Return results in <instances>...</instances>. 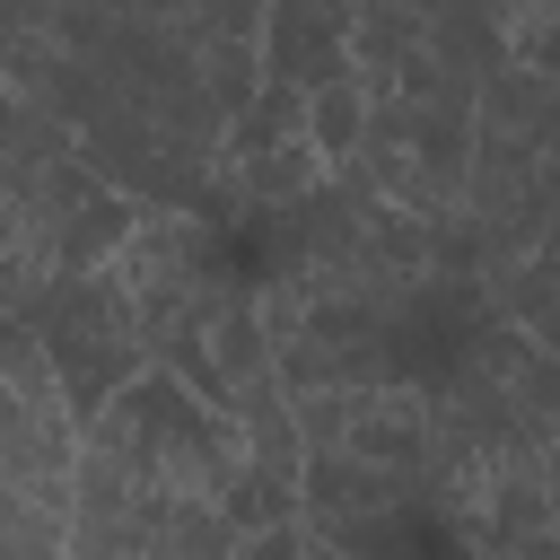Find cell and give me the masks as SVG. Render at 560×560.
Returning a JSON list of instances; mask_svg holds the SVG:
<instances>
[{
  "label": "cell",
  "instance_id": "cell-1",
  "mask_svg": "<svg viewBox=\"0 0 560 560\" xmlns=\"http://www.w3.org/2000/svg\"><path fill=\"white\" fill-rule=\"evenodd\" d=\"M262 79V0H0V88L140 210H201Z\"/></svg>",
  "mask_w": 560,
  "mask_h": 560
},
{
  "label": "cell",
  "instance_id": "cell-2",
  "mask_svg": "<svg viewBox=\"0 0 560 560\" xmlns=\"http://www.w3.org/2000/svg\"><path fill=\"white\" fill-rule=\"evenodd\" d=\"M114 271L131 280L140 341L166 376H184L236 429L289 420V385H280L271 332H262V289L219 210H140Z\"/></svg>",
  "mask_w": 560,
  "mask_h": 560
},
{
  "label": "cell",
  "instance_id": "cell-3",
  "mask_svg": "<svg viewBox=\"0 0 560 560\" xmlns=\"http://www.w3.org/2000/svg\"><path fill=\"white\" fill-rule=\"evenodd\" d=\"M79 446L88 455H105L122 481H140V490H166V499H219L228 508V490H236V472H245V429L228 420V411H210L184 376H166L158 359L79 429Z\"/></svg>",
  "mask_w": 560,
  "mask_h": 560
},
{
  "label": "cell",
  "instance_id": "cell-4",
  "mask_svg": "<svg viewBox=\"0 0 560 560\" xmlns=\"http://www.w3.org/2000/svg\"><path fill=\"white\" fill-rule=\"evenodd\" d=\"M52 359V385L70 402V420L88 429L140 368H149V341H140V306H131V280L114 262H88V271H61L44 280L26 306H18Z\"/></svg>",
  "mask_w": 560,
  "mask_h": 560
},
{
  "label": "cell",
  "instance_id": "cell-5",
  "mask_svg": "<svg viewBox=\"0 0 560 560\" xmlns=\"http://www.w3.org/2000/svg\"><path fill=\"white\" fill-rule=\"evenodd\" d=\"M70 481H0V560H61Z\"/></svg>",
  "mask_w": 560,
  "mask_h": 560
},
{
  "label": "cell",
  "instance_id": "cell-6",
  "mask_svg": "<svg viewBox=\"0 0 560 560\" xmlns=\"http://www.w3.org/2000/svg\"><path fill=\"white\" fill-rule=\"evenodd\" d=\"M236 534H245V525H236L219 499H166L158 525H149V551H140V560H228Z\"/></svg>",
  "mask_w": 560,
  "mask_h": 560
},
{
  "label": "cell",
  "instance_id": "cell-7",
  "mask_svg": "<svg viewBox=\"0 0 560 560\" xmlns=\"http://www.w3.org/2000/svg\"><path fill=\"white\" fill-rule=\"evenodd\" d=\"M359 122H368V96H359V79H350V70H341V79H324V88L306 96V140H315V158H324V166H350Z\"/></svg>",
  "mask_w": 560,
  "mask_h": 560
},
{
  "label": "cell",
  "instance_id": "cell-8",
  "mask_svg": "<svg viewBox=\"0 0 560 560\" xmlns=\"http://www.w3.org/2000/svg\"><path fill=\"white\" fill-rule=\"evenodd\" d=\"M490 26H499V52L525 61V52L560 26V0H490Z\"/></svg>",
  "mask_w": 560,
  "mask_h": 560
},
{
  "label": "cell",
  "instance_id": "cell-9",
  "mask_svg": "<svg viewBox=\"0 0 560 560\" xmlns=\"http://www.w3.org/2000/svg\"><path fill=\"white\" fill-rule=\"evenodd\" d=\"M228 560H306V525H298V516H280V525H245Z\"/></svg>",
  "mask_w": 560,
  "mask_h": 560
},
{
  "label": "cell",
  "instance_id": "cell-10",
  "mask_svg": "<svg viewBox=\"0 0 560 560\" xmlns=\"http://www.w3.org/2000/svg\"><path fill=\"white\" fill-rule=\"evenodd\" d=\"M490 560H560V542H551V525H542L534 542H516V551H490Z\"/></svg>",
  "mask_w": 560,
  "mask_h": 560
},
{
  "label": "cell",
  "instance_id": "cell-11",
  "mask_svg": "<svg viewBox=\"0 0 560 560\" xmlns=\"http://www.w3.org/2000/svg\"><path fill=\"white\" fill-rule=\"evenodd\" d=\"M0 306H26V280H18V262H9V245H0Z\"/></svg>",
  "mask_w": 560,
  "mask_h": 560
},
{
  "label": "cell",
  "instance_id": "cell-12",
  "mask_svg": "<svg viewBox=\"0 0 560 560\" xmlns=\"http://www.w3.org/2000/svg\"><path fill=\"white\" fill-rule=\"evenodd\" d=\"M306 560H341V551H324V542H306Z\"/></svg>",
  "mask_w": 560,
  "mask_h": 560
},
{
  "label": "cell",
  "instance_id": "cell-13",
  "mask_svg": "<svg viewBox=\"0 0 560 560\" xmlns=\"http://www.w3.org/2000/svg\"><path fill=\"white\" fill-rule=\"evenodd\" d=\"M551 542H560V516H551Z\"/></svg>",
  "mask_w": 560,
  "mask_h": 560
}]
</instances>
